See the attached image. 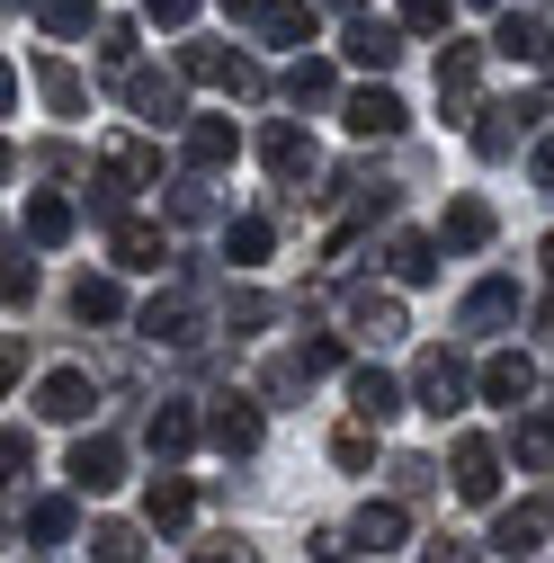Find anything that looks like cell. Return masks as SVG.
Returning <instances> with one entry per match:
<instances>
[{"label": "cell", "mask_w": 554, "mask_h": 563, "mask_svg": "<svg viewBox=\"0 0 554 563\" xmlns=\"http://www.w3.org/2000/svg\"><path fill=\"white\" fill-rule=\"evenodd\" d=\"M304 545H313V563H358V537L350 528H313Z\"/></svg>", "instance_id": "44"}, {"label": "cell", "mask_w": 554, "mask_h": 563, "mask_svg": "<svg viewBox=\"0 0 554 563\" xmlns=\"http://www.w3.org/2000/svg\"><path fill=\"white\" fill-rule=\"evenodd\" d=\"M340 10H358V0H340Z\"/></svg>", "instance_id": "54"}, {"label": "cell", "mask_w": 554, "mask_h": 563, "mask_svg": "<svg viewBox=\"0 0 554 563\" xmlns=\"http://www.w3.org/2000/svg\"><path fill=\"white\" fill-rule=\"evenodd\" d=\"M224 260H233V268L268 260V216H233V224H224Z\"/></svg>", "instance_id": "37"}, {"label": "cell", "mask_w": 554, "mask_h": 563, "mask_svg": "<svg viewBox=\"0 0 554 563\" xmlns=\"http://www.w3.org/2000/svg\"><path fill=\"white\" fill-rule=\"evenodd\" d=\"M394 19H402L411 36H430V27H447V0H394Z\"/></svg>", "instance_id": "45"}, {"label": "cell", "mask_w": 554, "mask_h": 563, "mask_svg": "<svg viewBox=\"0 0 554 563\" xmlns=\"http://www.w3.org/2000/svg\"><path fill=\"white\" fill-rule=\"evenodd\" d=\"M224 10H233V19H259V0H224Z\"/></svg>", "instance_id": "52"}, {"label": "cell", "mask_w": 554, "mask_h": 563, "mask_svg": "<svg viewBox=\"0 0 554 563\" xmlns=\"http://www.w3.org/2000/svg\"><path fill=\"white\" fill-rule=\"evenodd\" d=\"M162 179V153L144 144V134H108L99 144V179H90V216L99 224H125V197Z\"/></svg>", "instance_id": "1"}, {"label": "cell", "mask_w": 554, "mask_h": 563, "mask_svg": "<svg viewBox=\"0 0 554 563\" xmlns=\"http://www.w3.org/2000/svg\"><path fill=\"white\" fill-rule=\"evenodd\" d=\"M90 19H99V0H36L45 36H90Z\"/></svg>", "instance_id": "35"}, {"label": "cell", "mask_w": 554, "mask_h": 563, "mask_svg": "<svg viewBox=\"0 0 554 563\" xmlns=\"http://www.w3.org/2000/svg\"><path fill=\"white\" fill-rule=\"evenodd\" d=\"M179 153H188V170L206 179V170H224V162L242 153V134H233V117H188V134H179Z\"/></svg>", "instance_id": "19"}, {"label": "cell", "mask_w": 554, "mask_h": 563, "mask_svg": "<svg viewBox=\"0 0 554 563\" xmlns=\"http://www.w3.org/2000/svg\"><path fill=\"white\" fill-rule=\"evenodd\" d=\"M268 313H277V305H268L259 287H233V296H224V331H259Z\"/></svg>", "instance_id": "38"}, {"label": "cell", "mask_w": 554, "mask_h": 563, "mask_svg": "<svg viewBox=\"0 0 554 563\" xmlns=\"http://www.w3.org/2000/svg\"><path fill=\"white\" fill-rule=\"evenodd\" d=\"M36 411H45V420H90V411H99V385H90L81 367H45Z\"/></svg>", "instance_id": "18"}, {"label": "cell", "mask_w": 554, "mask_h": 563, "mask_svg": "<svg viewBox=\"0 0 554 563\" xmlns=\"http://www.w3.org/2000/svg\"><path fill=\"white\" fill-rule=\"evenodd\" d=\"M331 367H340V340L313 331V340H296V349H277V358H268V394H277V402H296V394H304L313 376H331Z\"/></svg>", "instance_id": "5"}, {"label": "cell", "mask_w": 554, "mask_h": 563, "mask_svg": "<svg viewBox=\"0 0 554 563\" xmlns=\"http://www.w3.org/2000/svg\"><path fill=\"white\" fill-rule=\"evenodd\" d=\"M144 19H153V27H188L197 0H144Z\"/></svg>", "instance_id": "49"}, {"label": "cell", "mask_w": 554, "mask_h": 563, "mask_svg": "<svg viewBox=\"0 0 554 563\" xmlns=\"http://www.w3.org/2000/svg\"><path fill=\"white\" fill-rule=\"evenodd\" d=\"M483 242H492V206H483V197H456L447 216H439V251H483Z\"/></svg>", "instance_id": "27"}, {"label": "cell", "mask_w": 554, "mask_h": 563, "mask_svg": "<svg viewBox=\"0 0 554 563\" xmlns=\"http://www.w3.org/2000/svg\"><path fill=\"white\" fill-rule=\"evenodd\" d=\"M331 456L350 465V474H367V465H376V430H367V420H350V430L331 439Z\"/></svg>", "instance_id": "40"}, {"label": "cell", "mask_w": 554, "mask_h": 563, "mask_svg": "<svg viewBox=\"0 0 554 563\" xmlns=\"http://www.w3.org/2000/svg\"><path fill=\"white\" fill-rule=\"evenodd\" d=\"M0 296H10V313H19V305H36V260H27L19 242H10V268H0Z\"/></svg>", "instance_id": "39"}, {"label": "cell", "mask_w": 554, "mask_h": 563, "mask_svg": "<svg viewBox=\"0 0 554 563\" xmlns=\"http://www.w3.org/2000/svg\"><path fill=\"white\" fill-rule=\"evenodd\" d=\"M27 242H36V251L73 242V206H63V197H27Z\"/></svg>", "instance_id": "33"}, {"label": "cell", "mask_w": 554, "mask_h": 563, "mask_svg": "<svg viewBox=\"0 0 554 563\" xmlns=\"http://www.w3.org/2000/svg\"><path fill=\"white\" fill-rule=\"evenodd\" d=\"M73 519H81L73 492H36V501H27V537H36V545H63V537H73Z\"/></svg>", "instance_id": "32"}, {"label": "cell", "mask_w": 554, "mask_h": 563, "mask_svg": "<svg viewBox=\"0 0 554 563\" xmlns=\"http://www.w3.org/2000/svg\"><path fill=\"white\" fill-rule=\"evenodd\" d=\"M90 554L99 563H134V554H144V528H134V519H99L90 528Z\"/></svg>", "instance_id": "36"}, {"label": "cell", "mask_w": 554, "mask_h": 563, "mask_svg": "<svg viewBox=\"0 0 554 563\" xmlns=\"http://www.w3.org/2000/svg\"><path fill=\"white\" fill-rule=\"evenodd\" d=\"M36 90H45V108H54V117H81V108H90V81H81L63 54H36Z\"/></svg>", "instance_id": "25"}, {"label": "cell", "mask_w": 554, "mask_h": 563, "mask_svg": "<svg viewBox=\"0 0 554 563\" xmlns=\"http://www.w3.org/2000/svg\"><path fill=\"white\" fill-rule=\"evenodd\" d=\"M430 483H439V465H430V456H394V501H421Z\"/></svg>", "instance_id": "42"}, {"label": "cell", "mask_w": 554, "mask_h": 563, "mask_svg": "<svg viewBox=\"0 0 554 563\" xmlns=\"http://www.w3.org/2000/svg\"><path fill=\"white\" fill-rule=\"evenodd\" d=\"M483 402H501V411L536 402V358L528 349H492V358H483Z\"/></svg>", "instance_id": "9"}, {"label": "cell", "mask_w": 554, "mask_h": 563, "mask_svg": "<svg viewBox=\"0 0 554 563\" xmlns=\"http://www.w3.org/2000/svg\"><path fill=\"white\" fill-rule=\"evenodd\" d=\"M385 268L402 277V287H430V277H439V242L430 233H394L385 242Z\"/></svg>", "instance_id": "29"}, {"label": "cell", "mask_w": 554, "mask_h": 563, "mask_svg": "<svg viewBox=\"0 0 554 563\" xmlns=\"http://www.w3.org/2000/svg\"><path fill=\"white\" fill-rule=\"evenodd\" d=\"M528 125H545V90H528V99H501V108H483V117H474V153H483V162H510Z\"/></svg>", "instance_id": "4"}, {"label": "cell", "mask_w": 554, "mask_h": 563, "mask_svg": "<svg viewBox=\"0 0 554 563\" xmlns=\"http://www.w3.org/2000/svg\"><path fill=\"white\" fill-rule=\"evenodd\" d=\"M447 474H456V501H474V510H483V501H501V448H492V439H474V430H465L456 456H447Z\"/></svg>", "instance_id": "7"}, {"label": "cell", "mask_w": 554, "mask_h": 563, "mask_svg": "<svg viewBox=\"0 0 554 563\" xmlns=\"http://www.w3.org/2000/svg\"><path fill=\"white\" fill-rule=\"evenodd\" d=\"M536 188L554 197V134H545V144H536Z\"/></svg>", "instance_id": "51"}, {"label": "cell", "mask_w": 554, "mask_h": 563, "mask_svg": "<svg viewBox=\"0 0 554 563\" xmlns=\"http://www.w3.org/2000/svg\"><path fill=\"white\" fill-rule=\"evenodd\" d=\"M259 162H268V179H277V188H304V179L322 170L313 134H304V125H287V117H277V125H259Z\"/></svg>", "instance_id": "6"}, {"label": "cell", "mask_w": 554, "mask_h": 563, "mask_svg": "<svg viewBox=\"0 0 554 563\" xmlns=\"http://www.w3.org/2000/svg\"><path fill=\"white\" fill-rule=\"evenodd\" d=\"M350 402H358V420H367V430H385V420L402 411V385H394L385 367H350Z\"/></svg>", "instance_id": "26"}, {"label": "cell", "mask_w": 554, "mask_h": 563, "mask_svg": "<svg viewBox=\"0 0 554 563\" xmlns=\"http://www.w3.org/2000/svg\"><path fill=\"white\" fill-rule=\"evenodd\" d=\"M73 313H81V322H117V313H125V287H117V277H81V287H73Z\"/></svg>", "instance_id": "34"}, {"label": "cell", "mask_w": 554, "mask_h": 563, "mask_svg": "<svg viewBox=\"0 0 554 563\" xmlns=\"http://www.w3.org/2000/svg\"><path fill=\"white\" fill-rule=\"evenodd\" d=\"M144 519H153L162 537H179V528L197 519V492H188L179 474H153V492H144Z\"/></svg>", "instance_id": "28"}, {"label": "cell", "mask_w": 554, "mask_h": 563, "mask_svg": "<svg viewBox=\"0 0 554 563\" xmlns=\"http://www.w3.org/2000/svg\"><path fill=\"white\" fill-rule=\"evenodd\" d=\"M402 19H350V36H340V54H350V63H367V73H394V63H402Z\"/></svg>", "instance_id": "14"}, {"label": "cell", "mask_w": 554, "mask_h": 563, "mask_svg": "<svg viewBox=\"0 0 554 563\" xmlns=\"http://www.w3.org/2000/svg\"><path fill=\"white\" fill-rule=\"evenodd\" d=\"M197 563H259V545H242V537H206Z\"/></svg>", "instance_id": "47"}, {"label": "cell", "mask_w": 554, "mask_h": 563, "mask_svg": "<svg viewBox=\"0 0 554 563\" xmlns=\"http://www.w3.org/2000/svg\"><path fill=\"white\" fill-rule=\"evenodd\" d=\"M474 90H483V45L447 36V54H439V108H447V117H483Z\"/></svg>", "instance_id": "8"}, {"label": "cell", "mask_w": 554, "mask_h": 563, "mask_svg": "<svg viewBox=\"0 0 554 563\" xmlns=\"http://www.w3.org/2000/svg\"><path fill=\"white\" fill-rule=\"evenodd\" d=\"M510 322H519V277H483V287H465L456 331H510Z\"/></svg>", "instance_id": "12"}, {"label": "cell", "mask_w": 554, "mask_h": 563, "mask_svg": "<svg viewBox=\"0 0 554 563\" xmlns=\"http://www.w3.org/2000/svg\"><path fill=\"white\" fill-rule=\"evenodd\" d=\"M0 465L27 474V465H36V439H27V430H0Z\"/></svg>", "instance_id": "48"}, {"label": "cell", "mask_w": 554, "mask_h": 563, "mask_svg": "<svg viewBox=\"0 0 554 563\" xmlns=\"http://www.w3.org/2000/svg\"><path fill=\"white\" fill-rule=\"evenodd\" d=\"M170 216H179V224H206V216H215V197H206L197 179H179V188H170Z\"/></svg>", "instance_id": "46"}, {"label": "cell", "mask_w": 554, "mask_h": 563, "mask_svg": "<svg viewBox=\"0 0 554 563\" xmlns=\"http://www.w3.org/2000/svg\"><path fill=\"white\" fill-rule=\"evenodd\" d=\"M287 99H296V108H331V99H340V73H331L322 54H296V73H287Z\"/></svg>", "instance_id": "31"}, {"label": "cell", "mask_w": 554, "mask_h": 563, "mask_svg": "<svg viewBox=\"0 0 554 563\" xmlns=\"http://www.w3.org/2000/svg\"><path fill=\"white\" fill-rule=\"evenodd\" d=\"M545 537H554V510H545V501H510V510L492 519V545H501L510 563H528Z\"/></svg>", "instance_id": "17"}, {"label": "cell", "mask_w": 554, "mask_h": 563, "mask_svg": "<svg viewBox=\"0 0 554 563\" xmlns=\"http://www.w3.org/2000/svg\"><path fill=\"white\" fill-rule=\"evenodd\" d=\"M350 537H358V554H394V545L411 537V510H402V501H367V510L350 519Z\"/></svg>", "instance_id": "23"}, {"label": "cell", "mask_w": 554, "mask_h": 563, "mask_svg": "<svg viewBox=\"0 0 554 563\" xmlns=\"http://www.w3.org/2000/svg\"><path fill=\"white\" fill-rule=\"evenodd\" d=\"M144 448H153V456H162V474H170V465L197 448V411H188V402H153V420H144Z\"/></svg>", "instance_id": "21"}, {"label": "cell", "mask_w": 554, "mask_h": 563, "mask_svg": "<svg viewBox=\"0 0 554 563\" xmlns=\"http://www.w3.org/2000/svg\"><path fill=\"white\" fill-rule=\"evenodd\" d=\"M99 63H108L117 81L134 73V27H125V19H108V27H99Z\"/></svg>", "instance_id": "41"}, {"label": "cell", "mask_w": 554, "mask_h": 563, "mask_svg": "<svg viewBox=\"0 0 554 563\" xmlns=\"http://www.w3.org/2000/svg\"><path fill=\"white\" fill-rule=\"evenodd\" d=\"M474 385H483V376L456 358V349H421V358H411V402H421L430 420H456V411L474 402Z\"/></svg>", "instance_id": "2"}, {"label": "cell", "mask_w": 554, "mask_h": 563, "mask_svg": "<svg viewBox=\"0 0 554 563\" xmlns=\"http://www.w3.org/2000/svg\"><path fill=\"white\" fill-rule=\"evenodd\" d=\"M340 125L376 144V134H402L411 117H402V99H394V90H350V99H340Z\"/></svg>", "instance_id": "22"}, {"label": "cell", "mask_w": 554, "mask_h": 563, "mask_svg": "<svg viewBox=\"0 0 554 563\" xmlns=\"http://www.w3.org/2000/svg\"><path fill=\"white\" fill-rule=\"evenodd\" d=\"M251 36H259V45H296V54H304V45L322 36V10H313V0H259Z\"/></svg>", "instance_id": "11"}, {"label": "cell", "mask_w": 554, "mask_h": 563, "mask_svg": "<svg viewBox=\"0 0 554 563\" xmlns=\"http://www.w3.org/2000/svg\"><path fill=\"white\" fill-rule=\"evenodd\" d=\"M510 456H519V465H545V456H554V430H545V420H519V430H510Z\"/></svg>", "instance_id": "43"}, {"label": "cell", "mask_w": 554, "mask_h": 563, "mask_svg": "<svg viewBox=\"0 0 554 563\" xmlns=\"http://www.w3.org/2000/svg\"><path fill=\"white\" fill-rule=\"evenodd\" d=\"M125 108L144 117V125H188V99H179V81H170V73H144V63L125 73Z\"/></svg>", "instance_id": "13"}, {"label": "cell", "mask_w": 554, "mask_h": 563, "mask_svg": "<svg viewBox=\"0 0 554 563\" xmlns=\"http://www.w3.org/2000/svg\"><path fill=\"white\" fill-rule=\"evenodd\" d=\"M108 251H117V268H162V260H170V233L144 224V216H125V224L108 233Z\"/></svg>", "instance_id": "24"}, {"label": "cell", "mask_w": 554, "mask_h": 563, "mask_svg": "<svg viewBox=\"0 0 554 563\" xmlns=\"http://www.w3.org/2000/svg\"><path fill=\"white\" fill-rule=\"evenodd\" d=\"M179 73H188V81H215V90H233V99H259V90H268L251 54H233V45H206V36H197V45H179Z\"/></svg>", "instance_id": "3"}, {"label": "cell", "mask_w": 554, "mask_h": 563, "mask_svg": "<svg viewBox=\"0 0 554 563\" xmlns=\"http://www.w3.org/2000/svg\"><path fill=\"white\" fill-rule=\"evenodd\" d=\"M421 563H483V554H474V545H456V537H430V545H421Z\"/></svg>", "instance_id": "50"}, {"label": "cell", "mask_w": 554, "mask_h": 563, "mask_svg": "<svg viewBox=\"0 0 554 563\" xmlns=\"http://www.w3.org/2000/svg\"><path fill=\"white\" fill-rule=\"evenodd\" d=\"M411 322H402V296H376V287H350V340H367V349H385V340H402Z\"/></svg>", "instance_id": "16"}, {"label": "cell", "mask_w": 554, "mask_h": 563, "mask_svg": "<svg viewBox=\"0 0 554 563\" xmlns=\"http://www.w3.org/2000/svg\"><path fill=\"white\" fill-rule=\"evenodd\" d=\"M63 474H73L81 501H99V492H117V483H125V448H117V439H81Z\"/></svg>", "instance_id": "15"}, {"label": "cell", "mask_w": 554, "mask_h": 563, "mask_svg": "<svg viewBox=\"0 0 554 563\" xmlns=\"http://www.w3.org/2000/svg\"><path fill=\"white\" fill-rule=\"evenodd\" d=\"M10 10H19V0H10ZM27 10H36V0H27Z\"/></svg>", "instance_id": "55"}, {"label": "cell", "mask_w": 554, "mask_h": 563, "mask_svg": "<svg viewBox=\"0 0 554 563\" xmlns=\"http://www.w3.org/2000/svg\"><path fill=\"white\" fill-rule=\"evenodd\" d=\"M492 54H510V63H528V73H536V63L554 54V36H545V19H501V36H492Z\"/></svg>", "instance_id": "30"}, {"label": "cell", "mask_w": 554, "mask_h": 563, "mask_svg": "<svg viewBox=\"0 0 554 563\" xmlns=\"http://www.w3.org/2000/svg\"><path fill=\"white\" fill-rule=\"evenodd\" d=\"M144 331H153V340H170V349H197V340H206V313H197V287H188V277H179L170 296H153V305H144Z\"/></svg>", "instance_id": "10"}, {"label": "cell", "mask_w": 554, "mask_h": 563, "mask_svg": "<svg viewBox=\"0 0 554 563\" xmlns=\"http://www.w3.org/2000/svg\"><path fill=\"white\" fill-rule=\"evenodd\" d=\"M206 439H215L224 456H259V402L251 394H224L215 420H206Z\"/></svg>", "instance_id": "20"}, {"label": "cell", "mask_w": 554, "mask_h": 563, "mask_svg": "<svg viewBox=\"0 0 554 563\" xmlns=\"http://www.w3.org/2000/svg\"><path fill=\"white\" fill-rule=\"evenodd\" d=\"M545 277H554V233H545Z\"/></svg>", "instance_id": "53"}]
</instances>
